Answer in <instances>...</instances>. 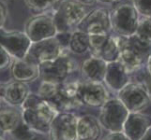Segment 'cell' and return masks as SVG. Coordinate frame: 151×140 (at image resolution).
<instances>
[{"label": "cell", "mask_w": 151, "mask_h": 140, "mask_svg": "<svg viewBox=\"0 0 151 140\" xmlns=\"http://www.w3.org/2000/svg\"><path fill=\"white\" fill-rule=\"evenodd\" d=\"M131 80L132 82H135L141 86L151 99V75L147 68V65L142 66L132 73L131 75Z\"/></svg>", "instance_id": "obj_25"}, {"label": "cell", "mask_w": 151, "mask_h": 140, "mask_svg": "<svg viewBox=\"0 0 151 140\" xmlns=\"http://www.w3.org/2000/svg\"><path fill=\"white\" fill-rule=\"evenodd\" d=\"M116 40L119 50H120V56H119L118 61L121 62V64L125 66V68L129 75H132L135 71L141 68L142 66L147 65V62L129 44L128 38L116 36Z\"/></svg>", "instance_id": "obj_17"}, {"label": "cell", "mask_w": 151, "mask_h": 140, "mask_svg": "<svg viewBox=\"0 0 151 140\" xmlns=\"http://www.w3.org/2000/svg\"><path fill=\"white\" fill-rule=\"evenodd\" d=\"M69 50L78 55L86 53L89 50V35L79 30L73 31Z\"/></svg>", "instance_id": "obj_23"}, {"label": "cell", "mask_w": 151, "mask_h": 140, "mask_svg": "<svg viewBox=\"0 0 151 140\" xmlns=\"http://www.w3.org/2000/svg\"><path fill=\"white\" fill-rule=\"evenodd\" d=\"M151 127V117L143 112H129L123 133L129 140H141Z\"/></svg>", "instance_id": "obj_15"}, {"label": "cell", "mask_w": 151, "mask_h": 140, "mask_svg": "<svg viewBox=\"0 0 151 140\" xmlns=\"http://www.w3.org/2000/svg\"><path fill=\"white\" fill-rule=\"evenodd\" d=\"M32 42L24 31L0 28V46L13 59H23L27 56Z\"/></svg>", "instance_id": "obj_7"}, {"label": "cell", "mask_w": 151, "mask_h": 140, "mask_svg": "<svg viewBox=\"0 0 151 140\" xmlns=\"http://www.w3.org/2000/svg\"><path fill=\"white\" fill-rule=\"evenodd\" d=\"M119 56H120V50H119L118 43L116 40V36L110 35L108 37L106 42L104 43L103 47L101 48L99 57L108 64L112 63V62L118 61Z\"/></svg>", "instance_id": "obj_22"}, {"label": "cell", "mask_w": 151, "mask_h": 140, "mask_svg": "<svg viewBox=\"0 0 151 140\" xmlns=\"http://www.w3.org/2000/svg\"><path fill=\"white\" fill-rule=\"evenodd\" d=\"M129 111L118 98H110L100 107L99 121L101 126L110 133L123 132L124 124Z\"/></svg>", "instance_id": "obj_5"}, {"label": "cell", "mask_w": 151, "mask_h": 140, "mask_svg": "<svg viewBox=\"0 0 151 140\" xmlns=\"http://www.w3.org/2000/svg\"><path fill=\"white\" fill-rule=\"evenodd\" d=\"M57 0H24L27 7L36 14L45 13L53 9Z\"/></svg>", "instance_id": "obj_27"}, {"label": "cell", "mask_w": 151, "mask_h": 140, "mask_svg": "<svg viewBox=\"0 0 151 140\" xmlns=\"http://www.w3.org/2000/svg\"><path fill=\"white\" fill-rule=\"evenodd\" d=\"M117 98L129 112H142L151 104V99L145 91L132 81L117 92Z\"/></svg>", "instance_id": "obj_10"}, {"label": "cell", "mask_w": 151, "mask_h": 140, "mask_svg": "<svg viewBox=\"0 0 151 140\" xmlns=\"http://www.w3.org/2000/svg\"><path fill=\"white\" fill-rule=\"evenodd\" d=\"M22 122V113L13 108H5L0 110V124L4 133H12Z\"/></svg>", "instance_id": "obj_21"}, {"label": "cell", "mask_w": 151, "mask_h": 140, "mask_svg": "<svg viewBox=\"0 0 151 140\" xmlns=\"http://www.w3.org/2000/svg\"><path fill=\"white\" fill-rule=\"evenodd\" d=\"M82 80L89 82H104L107 63L100 57L90 55L82 62L79 67Z\"/></svg>", "instance_id": "obj_16"}, {"label": "cell", "mask_w": 151, "mask_h": 140, "mask_svg": "<svg viewBox=\"0 0 151 140\" xmlns=\"http://www.w3.org/2000/svg\"><path fill=\"white\" fill-rule=\"evenodd\" d=\"M101 124L99 119L93 115L78 117L77 138L78 140H100L101 136Z\"/></svg>", "instance_id": "obj_20"}, {"label": "cell", "mask_w": 151, "mask_h": 140, "mask_svg": "<svg viewBox=\"0 0 151 140\" xmlns=\"http://www.w3.org/2000/svg\"><path fill=\"white\" fill-rule=\"evenodd\" d=\"M128 41L132 48L145 62H147L148 58L151 56V41L140 38L136 34L128 38Z\"/></svg>", "instance_id": "obj_24"}, {"label": "cell", "mask_w": 151, "mask_h": 140, "mask_svg": "<svg viewBox=\"0 0 151 140\" xmlns=\"http://www.w3.org/2000/svg\"><path fill=\"white\" fill-rule=\"evenodd\" d=\"M76 30L87 35L110 33L112 31L110 10L105 8H97L88 11L78 24Z\"/></svg>", "instance_id": "obj_9"}, {"label": "cell", "mask_w": 151, "mask_h": 140, "mask_svg": "<svg viewBox=\"0 0 151 140\" xmlns=\"http://www.w3.org/2000/svg\"><path fill=\"white\" fill-rule=\"evenodd\" d=\"M81 80H66L59 86V90L55 99L51 103L59 112H69V110L79 108L83 104L79 98V87Z\"/></svg>", "instance_id": "obj_11"}, {"label": "cell", "mask_w": 151, "mask_h": 140, "mask_svg": "<svg viewBox=\"0 0 151 140\" xmlns=\"http://www.w3.org/2000/svg\"><path fill=\"white\" fill-rule=\"evenodd\" d=\"M98 1L101 4H114L118 2L119 0H98Z\"/></svg>", "instance_id": "obj_38"}, {"label": "cell", "mask_w": 151, "mask_h": 140, "mask_svg": "<svg viewBox=\"0 0 151 140\" xmlns=\"http://www.w3.org/2000/svg\"><path fill=\"white\" fill-rule=\"evenodd\" d=\"M132 4L141 17H151V0H132Z\"/></svg>", "instance_id": "obj_31"}, {"label": "cell", "mask_w": 151, "mask_h": 140, "mask_svg": "<svg viewBox=\"0 0 151 140\" xmlns=\"http://www.w3.org/2000/svg\"><path fill=\"white\" fill-rule=\"evenodd\" d=\"M24 33L31 42L55 38L57 30L52 13H40L30 17L24 24Z\"/></svg>", "instance_id": "obj_6"}, {"label": "cell", "mask_w": 151, "mask_h": 140, "mask_svg": "<svg viewBox=\"0 0 151 140\" xmlns=\"http://www.w3.org/2000/svg\"><path fill=\"white\" fill-rule=\"evenodd\" d=\"M129 82H131V75L128 73L120 61L107 64L104 84L108 88L113 91L119 92Z\"/></svg>", "instance_id": "obj_18"}, {"label": "cell", "mask_w": 151, "mask_h": 140, "mask_svg": "<svg viewBox=\"0 0 151 140\" xmlns=\"http://www.w3.org/2000/svg\"><path fill=\"white\" fill-rule=\"evenodd\" d=\"M104 82H89L81 80L79 98L83 106L101 107L109 99L110 92Z\"/></svg>", "instance_id": "obj_13"}, {"label": "cell", "mask_w": 151, "mask_h": 140, "mask_svg": "<svg viewBox=\"0 0 151 140\" xmlns=\"http://www.w3.org/2000/svg\"><path fill=\"white\" fill-rule=\"evenodd\" d=\"M136 35L145 40L151 41V17H141Z\"/></svg>", "instance_id": "obj_30"}, {"label": "cell", "mask_w": 151, "mask_h": 140, "mask_svg": "<svg viewBox=\"0 0 151 140\" xmlns=\"http://www.w3.org/2000/svg\"><path fill=\"white\" fill-rule=\"evenodd\" d=\"M101 140H129L123 132L120 133H109Z\"/></svg>", "instance_id": "obj_34"}, {"label": "cell", "mask_w": 151, "mask_h": 140, "mask_svg": "<svg viewBox=\"0 0 151 140\" xmlns=\"http://www.w3.org/2000/svg\"><path fill=\"white\" fill-rule=\"evenodd\" d=\"M147 70H148V72L150 73V75H151V56L148 58V60H147Z\"/></svg>", "instance_id": "obj_39"}, {"label": "cell", "mask_w": 151, "mask_h": 140, "mask_svg": "<svg viewBox=\"0 0 151 140\" xmlns=\"http://www.w3.org/2000/svg\"><path fill=\"white\" fill-rule=\"evenodd\" d=\"M0 140H6V139H5L3 136H0Z\"/></svg>", "instance_id": "obj_41"}, {"label": "cell", "mask_w": 151, "mask_h": 140, "mask_svg": "<svg viewBox=\"0 0 151 140\" xmlns=\"http://www.w3.org/2000/svg\"><path fill=\"white\" fill-rule=\"evenodd\" d=\"M141 140H151V127L148 129V131L145 134V136L142 137Z\"/></svg>", "instance_id": "obj_37"}, {"label": "cell", "mask_w": 151, "mask_h": 140, "mask_svg": "<svg viewBox=\"0 0 151 140\" xmlns=\"http://www.w3.org/2000/svg\"><path fill=\"white\" fill-rule=\"evenodd\" d=\"M76 1L79 2L82 5H84V6H86L87 8L94 6V5H96L99 2L98 0H76Z\"/></svg>", "instance_id": "obj_36"}, {"label": "cell", "mask_w": 151, "mask_h": 140, "mask_svg": "<svg viewBox=\"0 0 151 140\" xmlns=\"http://www.w3.org/2000/svg\"><path fill=\"white\" fill-rule=\"evenodd\" d=\"M52 10L57 33H72L89 11L76 0H57Z\"/></svg>", "instance_id": "obj_2"}, {"label": "cell", "mask_w": 151, "mask_h": 140, "mask_svg": "<svg viewBox=\"0 0 151 140\" xmlns=\"http://www.w3.org/2000/svg\"><path fill=\"white\" fill-rule=\"evenodd\" d=\"M111 28L116 36L129 38L136 34L140 14L132 3H119L110 10Z\"/></svg>", "instance_id": "obj_3"}, {"label": "cell", "mask_w": 151, "mask_h": 140, "mask_svg": "<svg viewBox=\"0 0 151 140\" xmlns=\"http://www.w3.org/2000/svg\"><path fill=\"white\" fill-rule=\"evenodd\" d=\"M78 117L71 112H60L51 124L50 140H78Z\"/></svg>", "instance_id": "obj_12"}, {"label": "cell", "mask_w": 151, "mask_h": 140, "mask_svg": "<svg viewBox=\"0 0 151 140\" xmlns=\"http://www.w3.org/2000/svg\"><path fill=\"white\" fill-rule=\"evenodd\" d=\"M8 18V9L3 2L0 1V28H3Z\"/></svg>", "instance_id": "obj_35"}, {"label": "cell", "mask_w": 151, "mask_h": 140, "mask_svg": "<svg viewBox=\"0 0 151 140\" xmlns=\"http://www.w3.org/2000/svg\"><path fill=\"white\" fill-rule=\"evenodd\" d=\"M22 118L27 125L38 134H48L51 124L60 113L51 102L30 92L22 105Z\"/></svg>", "instance_id": "obj_1"}, {"label": "cell", "mask_w": 151, "mask_h": 140, "mask_svg": "<svg viewBox=\"0 0 151 140\" xmlns=\"http://www.w3.org/2000/svg\"><path fill=\"white\" fill-rule=\"evenodd\" d=\"M78 68L77 62L67 53L53 61L40 65V77L42 81L61 84L69 80Z\"/></svg>", "instance_id": "obj_4"}, {"label": "cell", "mask_w": 151, "mask_h": 140, "mask_svg": "<svg viewBox=\"0 0 151 140\" xmlns=\"http://www.w3.org/2000/svg\"><path fill=\"white\" fill-rule=\"evenodd\" d=\"M12 60V57L0 46V70L7 68L8 66H10Z\"/></svg>", "instance_id": "obj_32"}, {"label": "cell", "mask_w": 151, "mask_h": 140, "mask_svg": "<svg viewBox=\"0 0 151 140\" xmlns=\"http://www.w3.org/2000/svg\"><path fill=\"white\" fill-rule=\"evenodd\" d=\"M37 134L32 129L29 128L24 122L20 123V125L9 133L15 140H34L37 136Z\"/></svg>", "instance_id": "obj_29"}, {"label": "cell", "mask_w": 151, "mask_h": 140, "mask_svg": "<svg viewBox=\"0 0 151 140\" xmlns=\"http://www.w3.org/2000/svg\"><path fill=\"white\" fill-rule=\"evenodd\" d=\"M4 131H3V129L1 127V124H0V136H3V134H4Z\"/></svg>", "instance_id": "obj_40"}, {"label": "cell", "mask_w": 151, "mask_h": 140, "mask_svg": "<svg viewBox=\"0 0 151 140\" xmlns=\"http://www.w3.org/2000/svg\"><path fill=\"white\" fill-rule=\"evenodd\" d=\"M71 35L72 33L70 32H64V33H57L55 38L58 40L59 44L61 47L65 50H68L70 47V43L71 40Z\"/></svg>", "instance_id": "obj_33"}, {"label": "cell", "mask_w": 151, "mask_h": 140, "mask_svg": "<svg viewBox=\"0 0 151 140\" xmlns=\"http://www.w3.org/2000/svg\"><path fill=\"white\" fill-rule=\"evenodd\" d=\"M10 73L14 80L29 83L40 77V65L27 58L13 59L10 65Z\"/></svg>", "instance_id": "obj_19"}, {"label": "cell", "mask_w": 151, "mask_h": 140, "mask_svg": "<svg viewBox=\"0 0 151 140\" xmlns=\"http://www.w3.org/2000/svg\"><path fill=\"white\" fill-rule=\"evenodd\" d=\"M109 36L110 33L89 35V51L91 55L99 57L101 48L106 42Z\"/></svg>", "instance_id": "obj_28"}, {"label": "cell", "mask_w": 151, "mask_h": 140, "mask_svg": "<svg viewBox=\"0 0 151 140\" xmlns=\"http://www.w3.org/2000/svg\"><path fill=\"white\" fill-rule=\"evenodd\" d=\"M59 44L56 38H51L31 44L29 50L24 58L37 65H41L49 61H53L66 53Z\"/></svg>", "instance_id": "obj_8"}, {"label": "cell", "mask_w": 151, "mask_h": 140, "mask_svg": "<svg viewBox=\"0 0 151 140\" xmlns=\"http://www.w3.org/2000/svg\"><path fill=\"white\" fill-rule=\"evenodd\" d=\"M29 93L27 83L14 80L0 83V99L12 107H22Z\"/></svg>", "instance_id": "obj_14"}, {"label": "cell", "mask_w": 151, "mask_h": 140, "mask_svg": "<svg viewBox=\"0 0 151 140\" xmlns=\"http://www.w3.org/2000/svg\"><path fill=\"white\" fill-rule=\"evenodd\" d=\"M59 86H60V84L52 83V82L41 80L40 84L38 88L37 95L40 98H42V99L52 102L55 99V97L56 96L57 92H58Z\"/></svg>", "instance_id": "obj_26"}]
</instances>
